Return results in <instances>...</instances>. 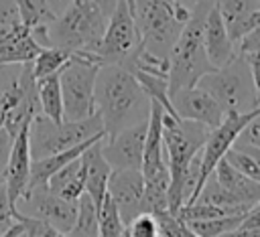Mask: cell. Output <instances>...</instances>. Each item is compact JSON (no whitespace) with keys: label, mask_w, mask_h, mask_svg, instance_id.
Masks as SVG:
<instances>
[{"label":"cell","mask_w":260,"mask_h":237,"mask_svg":"<svg viewBox=\"0 0 260 237\" xmlns=\"http://www.w3.org/2000/svg\"><path fill=\"white\" fill-rule=\"evenodd\" d=\"M93 103L106 136L144 122L150 113V97L144 93L134 73L120 63H106L98 69Z\"/></svg>","instance_id":"cell-1"},{"label":"cell","mask_w":260,"mask_h":237,"mask_svg":"<svg viewBox=\"0 0 260 237\" xmlns=\"http://www.w3.org/2000/svg\"><path fill=\"white\" fill-rule=\"evenodd\" d=\"M108 24V16L93 0H73L49 24L30 28L41 47H59L71 53H93Z\"/></svg>","instance_id":"cell-2"},{"label":"cell","mask_w":260,"mask_h":237,"mask_svg":"<svg viewBox=\"0 0 260 237\" xmlns=\"http://www.w3.org/2000/svg\"><path fill=\"white\" fill-rule=\"evenodd\" d=\"M209 136V128L183 117H173L162 113V144L165 160L169 166V211L177 213L183 205L185 178L191 160L203 148Z\"/></svg>","instance_id":"cell-3"},{"label":"cell","mask_w":260,"mask_h":237,"mask_svg":"<svg viewBox=\"0 0 260 237\" xmlns=\"http://www.w3.org/2000/svg\"><path fill=\"white\" fill-rule=\"evenodd\" d=\"M215 0H199L189 20L185 22L171 55H169V95L181 87L197 85L199 77L213 69L207 59L203 45V26L205 16Z\"/></svg>","instance_id":"cell-4"},{"label":"cell","mask_w":260,"mask_h":237,"mask_svg":"<svg viewBox=\"0 0 260 237\" xmlns=\"http://www.w3.org/2000/svg\"><path fill=\"white\" fill-rule=\"evenodd\" d=\"M191 10L175 0H134L140 43L156 57L169 59Z\"/></svg>","instance_id":"cell-5"},{"label":"cell","mask_w":260,"mask_h":237,"mask_svg":"<svg viewBox=\"0 0 260 237\" xmlns=\"http://www.w3.org/2000/svg\"><path fill=\"white\" fill-rule=\"evenodd\" d=\"M104 136H106L104 124L95 111L83 120H61V122H55L39 111L32 115L28 124V146L32 160L67 150L89 138H104Z\"/></svg>","instance_id":"cell-6"},{"label":"cell","mask_w":260,"mask_h":237,"mask_svg":"<svg viewBox=\"0 0 260 237\" xmlns=\"http://www.w3.org/2000/svg\"><path fill=\"white\" fill-rule=\"evenodd\" d=\"M197 85L205 89L225 113L250 111L260 103L248 61L242 53H238L230 63L201 75Z\"/></svg>","instance_id":"cell-7"},{"label":"cell","mask_w":260,"mask_h":237,"mask_svg":"<svg viewBox=\"0 0 260 237\" xmlns=\"http://www.w3.org/2000/svg\"><path fill=\"white\" fill-rule=\"evenodd\" d=\"M100 67L102 63L93 53L77 51L59 71L63 120H83L95 111L93 87Z\"/></svg>","instance_id":"cell-8"},{"label":"cell","mask_w":260,"mask_h":237,"mask_svg":"<svg viewBox=\"0 0 260 237\" xmlns=\"http://www.w3.org/2000/svg\"><path fill=\"white\" fill-rule=\"evenodd\" d=\"M140 45V32L136 26L134 12L126 0H118L116 8L108 16L106 30L93 51L102 65L106 63H124L132 51Z\"/></svg>","instance_id":"cell-9"},{"label":"cell","mask_w":260,"mask_h":237,"mask_svg":"<svg viewBox=\"0 0 260 237\" xmlns=\"http://www.w3.org/2000/svg\"><path fill=\"white\" fill-rule=\"evenodd\" d=\"M16 209L35 217L45 219L61 235H69L77 217V201H67L49 190L47 184L28 186L22 199L16 203Z\"/></svg>","instance_id":"cell-10"},{"label":"cell","mask_w":260,"mask_h":237,"mask_svg":"<svg viewBox=\"0 0 260 237\" xmlns=\"http://www.w3.org/2000/svg\"><path fill=\"white\" fill-rule=\"evenodd\" d=\"M148 120L118 130L116 134L102 138V154L112 168H134L142 166V152L146 140Z\"/></svg>","instance_id":"cell-11"},{"label":"cell","mask_w":260,"mask_h":237,"mask_svg":"<svg viewBox=\"0 0 260 237\" xmlns=\"http://www.w3.org/2000/svg\"><path fill=\"white\" fill-rule=\"evenodd\" d=\"M108 194L118 207L124 225H128L142 209V194H144L142 170L114 168L108 178Z\"/></svg>","instance_id":"cell-12"},{"label":"cell","mask_w":260,"mask_h":237,"mask_svg":"<svg viewBox=\"0 0 260 237\" xmlns=\"http://www.w3.org/2000/svg\"><path fill=\"white\" fill-rule=\"evenodd\" d=\"M171 101H173V107L179 117L199 122V124L207 126L209 130L215 128L225 115V111L219 107V103L199 85L177 89L175 93H171Z\"/></svg>","instance_id":"cell-13"},{"label":"cell","mask_w":260,"mask_h":237,"mask_svg":"<svg viewBox=\"0 0 260 237\" xmlns=\"http://www.w3.org/2000/svg\"><path fill=\"white\" fill-rule=\"evenodd\" d=\"M37 95V77L32 65H0V128L6 115L26 97Z\"/></svg>","instance_id":"cell-14"},{"label":"cell","mask_w":260,"mask_h":237,"mask_svg":"<svg viewBox=\"0 0 260 237\" xmlns=\"http://www.w3.org/2000/svg\"><path fill=\"white\" fill-rule=\"evenodd\" d=\"M30 162H32V156L28 146V126H24L12 140V150H10V158L4 174V184H6L8 201L12 207H16V203L22 199V194L28 188Z\"/></svg>","instance_id":"cell-15"},{"label":"cell","mask_w":260,"mask_h":237,"mask_svg":"<svg viewBox=\"0 0 260 237\" xmlns=\"http://www.w3.org/2000/svg\"><path fill=\"white\" fill-rule=\"evenodd\" d=\"M41 49L43 47L24 24H0V65L32 63Z\"/></svg>","instance_id":"cell-16"},{"label":"cell","mask_w":260,"mask_h":237,"mask_svg":"<svg viewBox=\"0 0 260 237\" xmlns=\"http://www.w3.org/2000/svg\"><path fill=\"white\" fill-rule=\"evenodd\" d=\"M203 45H205V53H207V59L213 65V69L230 63L238 55V47L232 41L228 28H225V22H223L219 10L215 8V2L205 16Z\"/></svg>","instance_id":"cell-17"},{"label":"cell","mask_w":260,"mask_h":237,"mask_svg":"<svg viewBox=\"0 0 260 237\" xmlns=\"http://www.w3.org/2000/svg\"><path fill=\"white\" fill-rule=\"evenodd\" d=\"M215 8L219 10L225 28L232 41L240 43L258 22H260V2L258 0H215Z\"/></svg>","instance_id":"cell-18"},{"label":"cell","mask_w":260,"mask_h":237,"mask_svg":"<svg viewBox=\"0 0 260 237\" xmlns=\"http://www.w3.org/2000/svg\"><path fill=\"white\" fill-rule=\"evenodd\" d=\"M81 164H83V174H85V192L91 196V201L100 209L108 192V178L114 170L102 154V138L89 144L81 152Z\"/></svg>","instance_id":"cell-19"},{"label":"cell","mask_w":260,"mask_h":237,"mask_svg":"<svg viewBox=\"0 0 260 237\" xmlns=\"http://www.w3.org/2000/svg\"><path fill=\"white\" fill-rule=\"evenodd\" d=\"M162 113L165 107L158 101H150V113H148V128H146V140H144V152H142V176H152L154 172L169 168L165 160V144H162Z\"/></svg>","instance_id":"cell-20"},{"label":"cell","mask_w":260,"mask_h":237,"mask_svg":"<svg viewBox=\"0 0 260 237\" xmlns=\"http://www.w3.org/2000/svg\"><path fill=\"white\" fill-rule=\"evenodd\" d=\"M211 174L215 176V180L242 205L252 207L260 201V182L252 180L250 176L242 174L240 170H236L225 158H221L215 168L211 170Z\"/></svg>","instance_id":"cell-21"},{"label":"cell","mask_w":260,"mask_h":237,"mask_svg":"<svg viewBox=\"0 0 260 237\" xmlns=\"http://www.w3.org/2000/svg\"><path fill=\"white\" fill-rule=\"evenodd\" d=\"M47 186L51 192L67 201H77L85 192V174H83L81 156L73 158L63 168H59L55 174H51L47 180Z\"/></svg>","instance_id":"cell-22"},{"label":"cell","mask_w":260,"mask_h":237,"mask_svg":"<svg viewBox=\"0 0 260 237\" xmlns=\"http://www.w3.org/2000/svg\"><path fill=\"white\" fill-rule=\"evenodd\" d=\"M37 95H39L41 113L55 122H61L63 120V97H61L59 73L39 77L37 79Z\"/></svg>","instance_id":"cell-23"},{"label":"cell","mask_w":260,"mask_h":237,"mask_svg":"<svg viewBox=\"0 0 260 237\" xmlns=\"http://www.w3.org/2000/svg\"><path fill=\"white\" fill-rule=\"evenodd\" d=\"M6 235H10V237H18V235H26V237H59L61 233L53 225H49L45 219L14 209L12 211V225L8 227Z\"/></svg>","instance_id":"cell-24"},{"label":"cell","mask_w":260,"mask_h":237,"mask_svg":"<svg viewBox=\"0 0 260 237\" xmlns=\"http://www.w3.org/2000/svg\"><path fill=\"white\" fill-rule=\"evenodd\" d=\"M246 217L244 213H232V215H221V217H213V219H205V221H193L187 223L191 227V231L195 233V237H228L234 235L242 221Z\"/></svg>","instance_id":"cell-25"},{"label":"cell","mask_w":260,"mask_h":237,"mask_svg":"<svg viewBox=\"0 0 260 237\" xmlns=\"http://www.w3.org/2000/svg\"><path fill=\"white\" fill-rule=\"evenodd\" d=\"M69 235H77V237H98L100 235L98 207L87 192H83L77 199V217H75V225L71 227Z\"/></svg>","instance_id":"cell-26"},{"label":"cell","mask_w":260,"mask_h":237,"mask_svg":"<svg viewBox=\"0 0 260 237\" xmlns=\"http://www.w3.org/2000/svg\"><path fill=\"white\" fill-rule=\"evenodd\" d=\"M71 51L67 49H59V47H43L41 53L32 59V75L39 79V77H45V75H51V73H59L65 63L71 59Z\"/></svg>","instance_id":"cell-27"},{"label":"cell","mask_w":260,"mask_h":237,"mask_svg":"<svg viewBox=\"0 0 260 237\" xmlns=\"http://www.w3.org/2000/svg\"><path fill=\"white\" fill-rule=\"evenodd\" d=\"M98 225H100V235L104 237H122L126 233V225L120 217V211L108 192L98 209Z\"/></svg>","instance_id":"cell-28"},{"label":"cell","mask_w":260,"mask_h":237,"mask_svg":"<svg viewBox=\"0 0 260 237\" xmlns=\"http://www.w3.org/2000/svg\"><path fill=\"white\" fill-rule=\"evenodd\" d=\"M16 8H18L20 24H24L26 28L49 24L55 18L47 0H16Z\"/></svg>","instance_id":"cell-29"},{"label":"cell","mask_w":260,"mask_h":237,"mask_svg":"<svg viewBox=\"0 0 260 237\" xmlns=\"http://www.w3.org/2000/svg\"><path fill=\"white\" fill-rule=\"evenodd\" d=\"M154 219H156L158 237H195L191 227L177 213L160 211V213H154Z\"/></svg>","instance_id":"cell-30"},{"label":"cell","mask_w":260,"mask_h":237,"mask_svg":"<svg viewBox=\"0 0 260 237\" xmlns=\"http://www.w3.org/2000/svg\"><path fill=\"white\" fill-rule=\"evenodd\" d=\"M126 237H158L156 219L152 213L140 211L128 225H126Z\"/></svg>","instance_id":"cell-31"},{"label":"cell","mask_w":260,"mask_h":237,"mask_svg":"<svg viewBox=\"0 0 260 237\" xmlns=\"http://www.w3.org/2000/svg\"><path fill=\"white\" fill-rule=\"evenodd\" d=\"M16 207L10 205L8 201V190H6V184H4V178L0 180V237L6 235L8 227L12 225V211Z\"/></svg>","instance_id":"cell-32"},{"label":"cell","mask_w":260,"mask_h":237,"mask_svg":"<svg viewBox=\"0 0 260 237\" xmlns=\"http://www.w3.org/2000/svg\"><path fill=\"white\" fill-rule=\"evenodd\" d=\"M234 144H248V146L260 148V113L254 115V120L242 130V134L238 136V140Z\"/></svg>","instance_id":"cell-33"},{"label":"cell","mask_w":260,"mask_h":237,"mask_svg":"<svg viewBox=\"0 0 260 237\" xmlns=\"http://www.w3.org/2000/svg\"><path fill=\"white\" fill-rule=\"evenodd\" d=\"M12 136L0 128V180L6 174V166H8V158H10V150H12Z\"/></svg>","instance_id":"cell-34"},{"label":"cell","mask_w":260,"mask_h":237,"mask_svg":"<svg viewBox=\"0 0 260 237\" xmlns=\"http://www.w3.org/2000/svg\"><path fill=\"white\" fill-rule=\"evenodd\" d=\"M248 61L252 79H254V87H256V97L260 101V49L258 51H250V53H242Z\"/></svg>","instance_id":"cell-35"},{"label":"cell","mask_w":260,"mask_h":237,"mask_svg":"<svg viewBox=\"0 0 260 237\" xmlns=\"http://www.w3.org/2000/svg\"><path fill=\"white\" fill-rule=\"evenodd\" d=\"M16 22H20L16 0H0V24H16Z\"/></svg>","instance_id":"cell-36"},{"label":"cell","mask_w":260,"mask_h":237,"mask_svg":"<svg viewBox=\"0 0 260 237\" xmlns=\"http://www.w3.org/2000/svg\"><path fill=\"white\" fill-rule=\"evenodd\" d=\"M47 2H49V8L53 10V14L57 16V14H61L73 0H47Z\"/></svg>","instance_id":"cell-37"},{"label":"cell","mask_w":260,"mask_h":237,"mask_svg":"<svg viewBox=\"0 0 260 237\" xmlns=\"http://www.w3.org/2000/svg\"><path fill=\"white\" fill-rule=\"evenodd\" d=\"M100 8H102V12L106 14V16H110L112 14V10L116 8V4H118V0H93Z\"/></svg>","instance_id":"cell-38"},{"label":"cell","mask_w":260,"mask_h":237,"mask_svg":"<svg viewBox=\"0 0 260 237\" xmlns=\"http://www.w3.org/2000/svg\"><path fill=\"white\" fill-rule=\"evenodd\" d=\"M175 2H179L181 6H185V8H189V10H193V6L199 2V0H175Z\"/></svg>","instance_id":"cell-39"},{"label":"cell","mask_w":260,"mask_h":237,"mask_svg":"<svg viewBox=\"0 0 260 237\" xmlns=\"http://www.w3.org/2000/svg\"><path fill=\"white\" fill-rule=\"evenodd\" d=\"M128 4H130V8H132V12H134V0H126Z\"/></svg>","instance_id":"cell-40"},{"label":"cell","mask_w":260,"mask_h":237,"mask_svg":"<svg viewBox=\"0 0 260 237\" xmlns=\"http://www.w3.org/2000/svg\"><path fill=\"white\" fill-rule=\"evenodd\" d=\"M258 2H260V0H258Z\"/></svg>","instance_id":"cell-41"}]
</instances>
